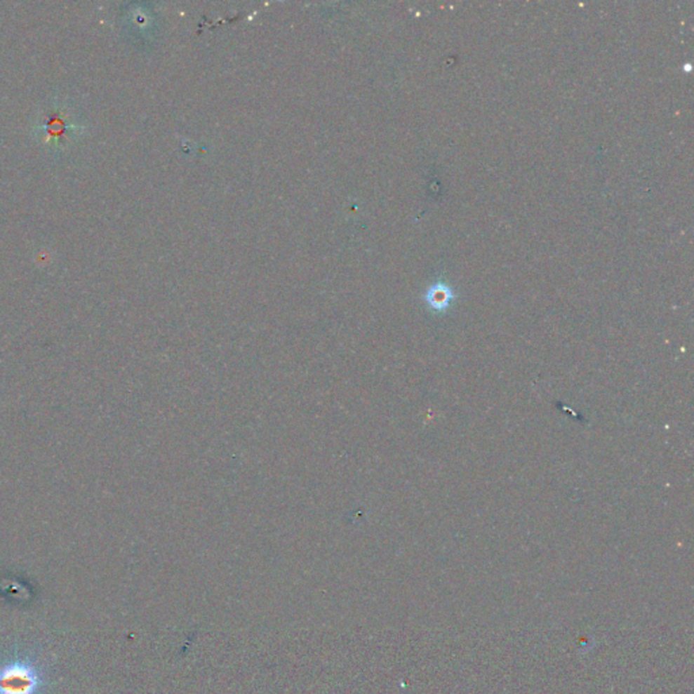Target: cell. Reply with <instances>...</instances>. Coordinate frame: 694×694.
<instances>
[{
	"label": "cell",
	"instance_id": "obj_3",
	"mask_svg": "<svg viewBox=\"0 0 694 694\" xmlns=\"http://www.w3.org/2000/svg\"><path fill=\"white\" fill-rule=\"evenodd\" d=\"M685 69H686V71H690V69H692L690 64H685Z\"/></svg>",
	"mask_w": 694,
	"mask_h": 694
},
{
	"label": "cell",
	"instance_id": "obj_1",
	"mask_svg": "<svg viewBox=\"0 0 694 694\" xmlns=\"http://www.w3.org/2000/svg\"><path fill=\"white\" fill-rule=\"evenodd\" d=\"M39 688L40 675L30 663L14 662L0 672V694H36Z\"/></svg>",
	"mask_w": 694,
	"mask_h": 694
},
{
	"label": "cell",
	"instance_id": "obj_2",
	"mask_svg": "<svg viewBox=\"0 0 694 694\" xmlns=\"http://www.w3.org/2000/svg\"><path fill=\"white\" fill-rule=\"evenodd\" d=\"M425 300L430 305V308L438 312H442L446 311L451 302L455 300V292L449 285L443 282H438L429 288V291L425 295Z\"/></svg>",
	"mask_w": 694,
	"mask_h": 694
}]
</instances>
